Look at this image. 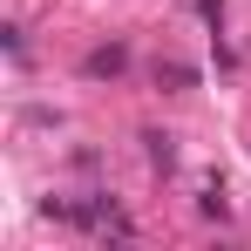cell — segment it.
I'll list each match as a JSON object with an SVG mask.
<instances>
[{"label": "cell", "mask_w": 251, "mask_h": 251, "mask_svg": "<svg viewBox=\"0 0 251 251\" xmlns=\"http://www.w3.org/2000/svg\"><path fill=\"white\" fill-rule=\"evenodd\" d=\"M123 68H129V48H123V41H102V48L82 54V75H88V82H116Z\"/></svg>", "instance_id": "obj_1"}, {"label": "cell", "mask_w": 251, "mask_h": 251, "mask_svg": "<svg viewBox=\"0 0 251 251\" xmlns=\"http://www.w3.org/2000/svg\"><path fill=\"white\" fill-rule=\"evenodd\" d=\"M197 210H204V217H231V197H224V183H217V176L197 190Z\"/></svg>", "instance_id": "obj_4"}, {"label": "cell", "mask_w": 251, "mask_h": 251, "mask_svg": "<svg viewBox=\"0 0 251 251\" xmlns=\"http://www.w3.org/2000/svg\"><path fill=\"white\" fill-rule=\"evenodd\" d=\"M156 88H170V95L176 88H197V68L190 61H156Z\"/></svg>", "instance_id": "obj_3"}, {"label": "cell", "mask_w": 251, "mask_h": 251, "mask_svg": "<svg viewBox=\"0 0 251 251\" xmlns=\"http://www.w3.org/2000/svg\"><path fill=\"white\" fill-rule=\"evenodd\" d=\"M143 156H150V170H176V136H170V129H143Z\"/></svg>", "instance_id": "obj_2"}]
</instances>
